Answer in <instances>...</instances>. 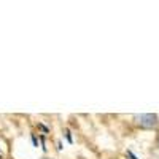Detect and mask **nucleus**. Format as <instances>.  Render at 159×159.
Segmentation results:
<instances>
[{
    "label": "nucleus",
    "instance_id": "1",
    "mask_svg": "<svg viewBox=\"0 0 159 159\" xmlns=\"http://www.w3.org/2000/svg\"><path fill=\"white\" fill-rule=\"evenodd\" d=\"M134 121H135V124H137L139 127H142V129H154V127H157V124H159L157 116L153 115V113L135 115V116H134Z\"/></svg>",
    "mask_w": 159,
    "mask_h": 159
},
{
    "label": "nucleus",
    "instance_id": "2",
    "mask_svg": "<svg viewBox=\"0 0 159 159\" xmlns=\"http://www.w3.org/2000/svg\"><path fill=\"white\" fill-rule=\"evenodd\" d=\"M157 145H159V135H157Z\"/></svg>",
    "mask_w": 159,
    "mask_h": 159
},
{
    "label": "nucleus",
    "instance_id": "3",
    "mask_svg": "<svg viewBox=\"0 0 159 159\" xmlns=\"http://www.w3.org/2000/svg\"><path fill=\"white\" fill-rule=\"evenodd\" d=\"M43 159H52V157H43Z\"/></svg>",
    "mask_w": 159,
    "mask_h": 159
}]
</instances>
